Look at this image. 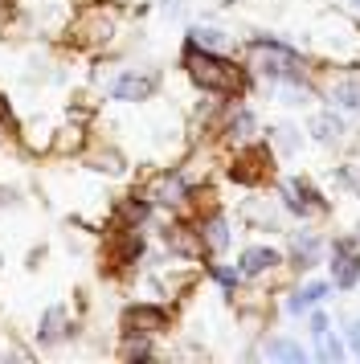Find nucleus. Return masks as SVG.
I'll list each match as a JSON object with an SVG mask.
<instances>
[{
  "label": "nucleus",
  "instance_id": "nucleus-1",
  "mask_svg": "<svg viewBox=\"0 0 360 364\" xmlns=\"http://www.w3.org/2000/svg\"><path fill=\"white\" fill-rule=\"evenodd\" d=\"M184 70L201 90H238L242 86V70L217 50H201V46H184Z\"/></svg>",
  "mask_w": 360,
  "mask_h": 364
},
{
  "label": "nucleus",
  "instance_id": "nucleus-2",
  "mask_svg": "<svg viewBox=\"0 0 360 364\" xmlns=\"http://www.w3.org/2000/svg\"><path fill=\"white\" fill-rule=\"evenodd\" d=\"M160 78L152 70H119V78L111 82V99L115 102H144L156 95Z\"/></svg>",
  "mask_w": 360,
  "mask_h": 364
},
{
  "label": "nucleus",
  "instance_id": "nucleus-3",
  "mask_svg": "<svg viewBox=\"0 0 360 364\" xmlns=\"http://www.w3.org/2000/svg\"><path fill=\"white\" fill-rule=\"evenodd\" d=\"M123 328H127V336H160L168 328V311L156 303H135L123 311Z\"/></svg>",
  "mask_w": 360,
  "mask_h": 364
},
{
  "label": "nucleus",
  "instance_id": "nucleus-4",
  "mask_svg": "<svg viewBox=\"0 0 360 364\" xmlns=\"http://www.w3.org/2000/svg\"><path fill=\"white\" fill-rule=\"evenodd\" d=\"M356 279H360V254L348 242H336V250H332V282L336 287H356Z\"/></svg>",
  "mask_w": 360,
  "mask_h": 364
},
{
  "label": "nucleus",
  "instance_id": "nucleus-5",
  "mask_svg": "<svg viewBox=\"0 0 360 364\" xmlns=\"http://www.w3.org/2000/svg\"><path fill=\"white\" fill-rule=\"evenodd\" d=\"M282 205H287L291 213L307 217V213H319V209H324V197H319L307 181H291L287 188H282Z\"/></svg>",
  "mask_w": 360,
  "mask_h": 364
},
{
  "label": "nucleus",
  "instance_id": "nucleus-6",
  "mask_svg": "<svg viewBox=\"0 0 360 364\" xmlns=\"http://www.w3.org/2000/svg\"><path fill=\"white\" fill-rule=\"evenodd\" d=\"M282 262V254L270 246H250L242 250V262H238V270L242 274H266V270H275V266Z\"/></svg>",
  "mask_w": 360,
  "mask_h": 364
},
{
  "label": "nucleus",
  "instance_id": "nucleus-7",
  "mask_svg": "<svg viewBox=\"0 0 360 364\" xmlns=\"http://www.w3.org/2000/svg\"><path fill=\"white\" fill-rule=\"evenodd\" d=\"M152 200H156V205H180V200H189V181H184L180 172H172V176H164V181L156 184V193H152Z\"/></svg>",
  "mask_w": 360,
  "mask_h": 364
},
{
  "label": "nucleus",
  "instance_id": "nucleus-8",
  "mask_svg": "<svg viewBox=\"0 0 360 364\" xmlns=\"http://www.w3.org/2000/svg\"><path fill=\"white\" fill-rule=\"evenodd\" d=\"M201 246L213 250V254H221V250L229 246V225L221 221V217H209V221H201Z\"/></svg>",
  "mask_w": 360,
  "mask_h": 364
},
{
  "label": "nucleus",
  "instance_id": "nucleus-9",
  "mask_svg": "<svg viewBox=\"0 0 360 364\" xmlns=\"http://www.w3.org/2000/svg\"><path fill=\"white\" fill-rule=\"evenodd\" d=\"M62 336H65V311L62 307H46L41 323H37V340L41 344H58Z\"/></svg>",
  "mask_w": 360,
  "mask_h": 364
},
{
  "label": "nucleus",
  "instance_id": "nucleus-10",
  "mask_svg": "<svg viewBox=\"0 0 360 364\" xmlns=\"http://www.w3.org/2000/svg\"><path fill=\"white\" fill-rule=\"evenodd\" d=\"M324 295H327V282H307L303 291H295V295H291L287 311H291V315H307V311H311V307H315V303H319Z\"/></svg>",
  "mask_w": 360,
  "mask_h": 364
},
{
  "label": "nucleus",
  "instance_id": "nucleus-11",
  "mask_svg": "<svg viewBox=\"0 0 360 364\" xmlns=\"http://www.w3.org/2000/svg\"><path fill=\"white\" fill-rule=\"evenodd\" d=\"M311 336H315V344H319V360H340V356H344V348L327 336V319H324V315H315V319H311Z\"/></svg>",
  "mask_w": 360,
  "mask_h": 364
},
{
  "label": "nucleus",
  "instance_id": "nucleus-12",
  "mask_svg": "<svg viewBox=\"0 0 360 364\" xmlns=\"http://www.w3.org/2000/svg\"><path fill=\"white\" fill-rule=\"evenodd\" d=\"M266 356H270V360H287V364L307 360V352L295 344V340H270V344H266Z\"/></svg>",
  "mask_w": 360,
  "mask_h": 364
},
{
  "label": "nucleus",
  "instance_id": "nucleus-13",
  "mask_svg": "<svg viewBox=\"0 0 360 364\" xmlns=\"http://www.w3.org/2000/svg\"><path fill=\"white\" fill-rule=\"evenodd\" d=\"M311 132H315V139H324L327 144V139H340L344 135V123L336 115H319L315 123H311Z\"/></svg>",
  "mask_w": 360,
  "mask_h": 364
},
{
  "label": "nucleus",
  "instance_id": "nucleus-14",
  "mask_svg": "<svg viewBox=\"0 0 360 364\" xmlns=\"http://www.w3.org/2000/svg\"><path fill=\"white\" fill-rule=\"evenodd\" d=\"M332 99L340 107H348V111H360V82H340L332 90Z\"/></svg>",
  "mask_w": 360,
  "mask_h": 364
},
{
  "label": "nucleus",
  "instance_id": "nucleus-15",
  "mask_svg": "<svg viewBox=\"0 0 360 364\" xmlns=\"http://www.w3.org/2000/svg\"><path fill=\"white\" fill-rule=\"evenodd\" d=\"M226 41V33H217V29H189V46H201V50H217Z\"/></svg>",
  "mask_w": 360,
  "mask_h": 364
},
{
  "label": "nucleus",
  "instance_id": "nucleus-16",
  "mask_svg": "<svg viewBox=\"0 0 360 364\" xmlns=\"http://www.w3.org/2000/svg\"><path fill=\"white\" fill-rule=\"evenodd\" d=\"M258 164H262L258 156H242V160L233 164V181H258V176H262Z\"/></svg>",
  "mask_w": 360,
  "mask_h": 364
},
{
  "label": "nucleus",
  "instance_id": "nucleus-17",
  "mask_svg": "<svg viewBox=\"0 0 360 364\" xmlns=\"http://www.w3.org/2000/svg\"><path fill=\"white\" fill-rule=\"evenodd\" d=\"M315 250H319V242H315L311 233H299V237H295V262L307 266L311 258H315Z\"/></svg>",
  "mask_w": 360,
  "mask_h": 364
},
{
  "label": "nucleus",
  "instance_id": "nucleus-18",
  "mask_svg": "<svg viewBox=\"0 0 360 364\" xmlns=\"http://www.w3.org/2000/svg\"><path fill=\"white\" fill-rule=\"evenodd\" d=\"M123 356H127V360H147V356H152V344H147V336H131L127 344H123Z\"/></svg>",
  "mask_w": 360,
  "mask_h": 364
},
{
  "label": "nucleus",
  "instance_id": "nucleus-19",
  "mask_svg": "<svg viewBox=\"0 0 360 364\" xmlns=\"http://www.w3.org/2000/svg\"><path fill=\"white\" fill-rule=\"evenodd\" d=\"M250 132H254V115H250V111H238V115L229 119V135H233V139H245Z\"/></svg>",
  "mask_w": 360,
  "mask_h": 364
},
{
  "label": "nucleus",
  "instance_id": "nucleus-20",
  "mask_svg": "<svg viewBox=\"0 0 360 364\" xmlns=\"http://www.w3.org/2000/svg\"><path fill=\"white\" fill-rule=\"evenodd\" d=\"M213 279L221 282L226 291H238V279H242V270H229V266H213Z\"/></svg>",
  "mask_w": 360,
  "mask_h": 364
},
{
  "label": "nucleus",
  "instance_id": "nucleus-21",
  "mask_svg": "<svg viewBox=\"0 0 360 364\" xmlns=\"http://www.w3.org/2000/svg\"><path fill=\"white\" fill-rule=\"evenodd\" d=\"M344 336H348V348H352V356H360V319H352Z\"/></svg>",
  "mask_w": 360,
  "mask_h": 364
},
{
  "label": "nucleus",
  "instance_id": "nucleus-22",
  "mask_svg": "<svg viewBox=\"0 0 360 364\" xmlns=\"http://www.w3.org/2000/svg\"><path fill=\"white\" fill-rule=\"evenodd\" d=\"M0 123H4V127H13V123H16L13 111H9V102H4V95H0Z\"/></svg>",
  "mask_w": 360,
  "mask_h": 364
},
{
  "label": "nucleus",
  "instance_id": "nucleus-23",
  "mask_svg": "<svg viewBox=\"0 0 360 364\" xmlns=\"http://www.w3.org/2000/svg\"><path fill=\"white\" fill-rule=\"evenodd\" d=\"M340 181L348 184V188H356V193H360V176H352V172H348V168H340Z\"/></svg>",
  "mask_w": 360,
  "mask_h": 364
},
{
  "label": "nucleus",
  "instance_id": "nucleus-24",
  "mask_svg": "<svg viewBox=\"0 0 360 364\" xmlns=\"http://www.w3.org/2000/svg\"><path fill=\"white\" fill-rule=\"evenodd\" d=\"M9 197H13V193H9V188H0V205H9Z\"/></svg>",
  "mask_w": 360,
  "mask_h": 364
},
{
  "label": "nucleus",
  "instance_id": "nucleus-25",
  "mask_svg": "<svg viewBox=\"0 0 360 364\" xmlns=\"http://www.w3.org/2000/svg\"><path fill=\"white\" fill-rule=\"evenodd\" d=\"M356 4H360V0H356Z\"/></svg>",
  "mask_w": 360,
  "mask_h": 364
}]
</instances>
